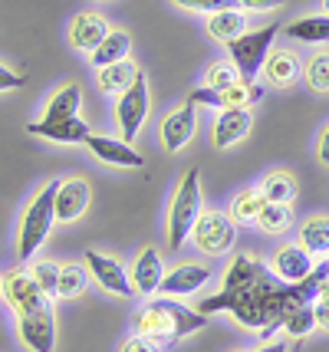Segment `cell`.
<instances>
[{"instance_id":"6da1fadb","label":"cell","mask_w":329,"mask_h":352,"mask_svg":"<svg viewBox=\"0 0 329 352\" xmlns=\"http://www.w3.org/2000/svg\"><path fill=\"white\" fill-rule=\"evenodd\" d=\"M326 276L329 263H319L306 280L286 283L253 254H237L220 280V290L201 300L198 309L204 316L207 313H231L244 329H257L264 336H273V329H283V320L297 307L316 303Z\"/></svg>"},{"instance_id":"7a4b0ae2","label":"cell","mask_w":329,"mask_h":352,"mask_svg":"<svg viewBox=\"0 0 329 352\" xmlns=\"http://www.w3.org/2000/svg\"><path fill=\"white\" fill-rule=\"evenodd\" d=\"M204 326H207V316H204L201 309L181 307V303H174L172 296L148 300V303L141 307L139 320H135L139 336L152 339L158 346H172V342L191 336V333H201Z\"/></svg>"},{"instance_id":"3957f363","label":"cell","mask_w":329,"mask_h":352,"mask_svg":"<svg viewBox=\"0 0 329 352\" xmlns=\"http://www.w3.org/2000/svg\"><path fill=\"white\" fill-rule=\"evenodd\" d=\"M56 191H60V182L43 184L33 201L27 204V211L20 217V237H16V257L27 263L36 257V250L47 244L49 230L56 224Z\"/></svg>"},{"instance_id":"277c9868","label":"cell","mask_w":329,"mask_h":352,"mask_svg":"<svg viewBox=\"0 0 329 352\" xmlns=\"http://www.w3.org/2000/svg\"><path fill=\"white\" fill-rule=\"evenodd\" d=\"M198 217H201V171L191 168L178 184L172 198V211H168V247L172 250L185 247V237H191Z\"/></svg>"},{"instance_id":"5b68a950","label":"cell","mask_w":329,"mask_h":352,"mask_svg":"<svg viewBox=\"0 0 329 352\" xmlns=\"http://www.w3.org/2000/svg\"><path fill=\"white\" fill-rule=\"evenodd\" d=\"M280 36V23H270L264 30H247L240 33L234 43H227L231 63L237 66V73L244 82H257V76L264 73L266 56L273 53V40Z\"/></svg>"},{"instance_id":"8992f818","label":"cell","mask_w":329,"mask_h":352,"mask_svg":"<svg viewBox=\"0 0 329 352\" xmlns=\"http://www.w3.org/2000/svg\"><path fill=\"white\" fill-rule=\"evenodd\" d=\"M191 237H194V247L201 254L224 257L237 244V224H234V217L224 214V211H201L198 224L191 230Z\"/></svg>"},{"instance_id":"52a82bcc","label":"cell","mask_w":329,"mask_h":352,"mask_svg":"<svg viewBox=\"0 0 329 352\" xmlns=\"http://www.w3.org/2000/svg\"><path fill=\"white\" fill-rule=\"evenodd\" d=\"M257 99H264V86L260 82H234V86H224V89H211V86H201L188 96L191 106H207V109H247L253 106Z\"/></svg>"},{"instance_id":"ba28073f","label":"cell","mask_w":329,"mask_h":352,"mask_svg":"<svg viewBox=\"0 0 329 352\" xmlns=\"http://www.w3.org/2000/svg\"><path fill=\"white\" fill-rule=\"evenodd\" d=\"M148 109H152V102H148V79H145V73H139L135 82L119 96V106H115V122H119L122 138L139 135L145 119H148Z\"/></svg>"},{"instance_id":"9c48e42d","label":"cell","mask_w":329,"mask_h":352,"mask_svg":"<svg viewBox=\"0 0 329 352\" xmlns=\"http://www.w3.org/2000/svg\"><path fill=\"white\" fill-rule=\"evenodd\" d=\"M0 287H3V300L14 307V313H23V309H43V307L53 303L47 293L40 290V283H36L33 270H27V267H16V270H10V274H3Z\"/></svg>"},{"instance_id":"30bf717a","label":"cell","mask_w":329,"mask_h":352,"mask_svg":"<svg viewBox=\"0 0 329 352\" xmlns=\"http://www.w3.org/2000/svg\"><path fill=\"white\" fill-rule=\"evenodd\" d=\"M16 333L30 352H53L56 346V322H53V307L43 309H23L16 313Z\"/></svg>"},{"instance_id":"8fae6325","label":"cell","mask_w":329,"mask_h":352,"mask_svg":"<svg viewBox=\"0 0 329 352\" xmlns=\"http://www.w3.org/2000/svg\"><path fill=\"white\" fill-rule=\"evenodd\" d=\"M86 267H89V276H93L106 293H115V296H122V300H128V296L135 293L132 276L122 270V263L115 261V257H106V254H99V250H86Z\"/></svg>"},{"instance_id":"7c38bea8","label":"cell","mask_w":329,"mask_h":352,"mask_svg":"<svg viewBox=\"0 0 329 352\" xmlns=\"http://www.w3.org/2000/svg\"><path fill=\"white\" fill-rule=\"evenodd\" d=\"M316 267H319L316 257L303 244H283L280 250L273 254V261H270V270L280 276V280H286V283H299V280H306Z\"/></svg>"},{"instance_id":"4fadbf2b","label":"cell","mask_w":329,"mask_h":352,"mask_svg":"<svg viewBox=\"0 0 329 352\" xmlns=\"http://www.w3.org/2000/svg\"><path fill=\"white\" fill-rule=\"evenodd\" d=\"M194 129H198V106L185 102L174 112H168L165 122H161V145H165V152H181L191 142Z\"/></svg>"},{"instance_id":"5bb4252c","label":"cell","mask_w":329,"mask_h":352,"mask_svg":"<svg viewBox=\"0 0 329 352\" xmlns=\"http://www.w3.org/2000/svg\"><path fill=\"white\" fill-rule=\"evenodd\" d=\"M89 152L93 158L106 162V165H115V168H141L145 158H141L128 142H119V138H109V135H89L86 138Z\"/></svg>"},{"instance_id":"9a60e30c","label":"cell","mask_w":329,"mask_h":352,"mask_svg":"<svg viewBox=\"0 0 329 352\" xmlns=\"http://www.w3.org/2000/svg\"><path fill=\"white\" fill-rule=\"evenodd\" d=\"M86 208H89V184H86V178L60 182V191H56V221L69 224V221L86 214Z\"/></svg>"},{"instance_id":"2e32d148","label":"cell","mask_w":329,"mask_h":352,"mask_svg":"<svg viewBox=\"0 0 329 352\" xmlns=\"http://www.w3.org/2000/svg\"><path fill=\"white\" fill-rule=\"evenodd\" d=\"M207 280H211L207 267H201V263H181V267H174L172 274H165L158 293L161 296H188V293L201 290Z\"/></svg>"},{"instance_id":"e0dca14e","label":"cell","mask_w":329,"mask_h":352,"mask_svg":"<svg viewBox=\"0 0 329 352\" xmlns=\"http://www.w3.org/2000/svg\"><path fill=\"white\" fill-rule=\"evenodd\" d=\"M253 125V116L251 109H224L218 116V122H214V148H231V145H237L240 138L251 132Z\"/></svg>"},{"instance_id":"ac0fdd59","label":"cell","mask_w":329,"mask_h":352,"mask_svg":"<svg viewBox=\"0 0 329 352\" xmlns=\"http://www.w3.org/2000/svg\"><path fill=\"white\" fill-rule=\"evenodd\" d=\"M30 135H40V138H49V142H60V145H79L86 138L93 135V129L82 122V119H63V122H30L27 125Z\"/></svg>"},{"instance_id":"d6986e66","label":"cell","mask_w":329,"mask_h":352,"mask_svg":"<svg viewBox=\"0 0 329 352\" xmlns=\"http://www.w3.org/2000/svg\"><path fill=\"white\" fill-rule=\"evenodd\" d=\"M161 280H165V263H161L155 247H145L139 254V261H135V267H132V287L141 296H152V293H158Z\"/></svg>"},{"instance_id":"ffe728a7","label":"cell","mask_w":329,"mask_h":352,"mask_svg":"<svg viewBox=\"0 0 329 352\" xmlns=\"http://www.w3.org/2000/svg\"><path fill=\"white\" fill-rule=\"evenodd\" d=\"M109 23L99 14H79L73 23H69V43L82 50V53H95V46L109 36Z\"/></svg>"},{"instance_id":"44dd1931","label":"cell","mask_w":329,"mask_h":352,"mask_svg":"<svg viewBox=\"0 0 329 352\" xmlns=\"http://www.w3.org/2000/svg\"><path fill=\"white\" fill-rule=\"evenodd\" d=\"M303 73V66L299 60L290 53V50H273L264 63V79L270 86H277V89H286V86H293Z\"/></svg>"},{"instance_id":"7402d4cb","label":"cell","mask_w":329,"mask_h":352,"mask_svg":"<svg viewBox=\"0 0 329 352\" xmlns=\"http://www.w3.org/2000/svg\"><path fill=\"white\" fill-rule=\"evenodd\" d=\"M207 33L211 40L218 43H234L240 33H247V14L240 7H231V10H218V14H207Z\"/></svg>"},{"instance_id":"603a6c76","label":"cell","mask_w":329,"mask_h":352,"mask_svg":"<svg viewBox=\"0 0 329 352\" xmlns=\"http://www.w3.org/2000/svg\"><path fill=\"white\" fill-rule=\"evenodd\" d=\"M286 36L299 43H329V14H310L286 23Z\"/></svg>"},{"instance_id":"cb8c5ba5","label":"cell","mask_w":329,"mask_h":352,"mask_svg":"<svg viewBox=\"0 0 329 352\" xmlns=\"http://www.w3.org/2000/svg\"><path fill=\"white\" fill-rule=\"evenodd\" d=\"M141 69L135 66L132 60H122V63H112V66H102L99 69V89L109 92V96H122V92L135 82Z\"/></svg>"},{"instance_id":"d4e9b609","label":"cell","mask_w":329,"mask_h":352,"mask_svg":"<svg viewBox=\"0 0 329 352\" xmlns=\"http://www.w3.org/2000/svg\"><path fill=\"white\" fill-rule=\"evenodd\" d=\"M128 53H132V36H128L126 30H112L102 43L95 46V53H89V56H93L95 69H102V66H112V63L128 60Z\"/></svg>"},{"instance_id":"484cf974","label":"cell","mask_w":329,"mask_h":352,"mask_svg":"<svg viewBox=\"0 0 329 352\" xmlns=\"http://www.w3.org/2000/svg\"><path fill=\"white\" fill-rule=\"evenodd\" d=\"M79 102H82V92H79V86H76V82H66L63 89H60L47 102L43 122H63V119H76V116H79Z\"/></svg>"},{"instance_id":"4316f807","label":"cell","mask_w":329,"mask_h":352,"mask_svg":"<svg viewBox=\"0 0 329 352\" xmlns=\"http://www.w3.org/2000/svg\"><path fill=\"white\" fill-rule=\"evenodd\" d=\"M299 244L313 257H329V217H310L299 224Z\"/></svg>"},{"instance_id":"83f0119b","label":"cell","mask_w":329,"mask_h":352,"mask_svg":"<svg viewBox=\"0 0 329 352\" xmlns=\"http://www.w3.org/2000/svg\"><path fill=\"white\" fill-rule=\"evenodd\" d=\"M264 191L260 188H247V191H240L234 201H231V217H234V224H257V217L264 211Z\"/></svg>"},{"instance_id":"f1b7e54d","label":"cell","mask_w":329,"mask_h":352,"mask_svg":"<svg viewBox=\"0 0 329 352\" xmlns=\"http://www.w3.org/2000/svg\"><path fill=\"white\" fill-rule=\"evenodd\" d=\"M260 191H264V198L273 201V204H293V198H297V178L286 175V171H273V175L264 178Z\"/></svg>"},{"instance_id":"f546056e","label":"cell","mask_w":329,"mask_h":352,"mask_svg":"<svg viewBox=\"0 0 329 352\" xmlns=\"http://www.w3.org/2000/svg\"><path fill=\"white\" fill-rule=\"evenodd\" d=\"M290 221H293V211H290V204H273V201H266L260 217H257V228L264 230V234H283V230H290Z\"/></svg>"},{"instance_id":"4dcf8cb0","label":"cell","mask_w":329,"mask_h":352,"mask_svg":"<svg viewBox=\"0 0 329 352\" xmlns=\"http://www.w3.org/2000/svg\"><path fill=\"white\" fill-rule=\"evenodd\" d=\"M316 329V313H313V303H303V307H297L286 320H283V333L293 339H303L310 336Z\"/></svg>"},{"instance_id":"1f68e13d","label":"cell","mask_w":329,"mask_h":352,"mask_svg":"<svg viewBox=\"0 0 329 352\" xmlns=\"http://www.w3.org/2000/svg\"><path fill=\"white\" fill-rule=\"evenodd\" d=\"M303 79L310 82L313 92H326L329 96V53H313L303 66Z\"/></svg>"},{"instance_id":"d6a6232c","label":"cell","mask_w":329,"mask_h":352,"mask_svg":"<svg viewBox=\"0 0 329 352\" xmlns=\"http://www.w3.org/2000/svg\"><path fill=\"white\" fill-rule=\"evenodd\" d=\"M86 280H89V267H82V263L60 267V296H79L86 290Z\"/></svg>"},{"instance_id":"836d02e7","label":"cell","mask_w":329,"mask_h":352,"mask_svg":"<svg viewBox=\"0 0 329 352\" xmlns=\"http://www.w3.org/2000/svg\"><path fill=\"white\" fill-rule=\"evenodd\" d=\"M234 82H240V73H237V66L231 60L211 63L207 73H204V86H211V89H224V86H234Z\"/></svg>"},{"instance_id":"e575fe53","label":"cell","mask_w":329,"mask_h":352,"mask_svg":"<svg viewBox=\"0 0 329 352\" xmlns=\"http://www.w3.org/2000/svg\"><path fill=\"white\" fill-rule=\"evenodd\" d=\"M33 276H36L40 290L47 293L49 300H56V296H60V267H56V263H49V261L33 263Z\"/></svg>"},{"instance_id":"d590c367","label":"cell","mask_w":329,"mask_h":352,"mask_svg":"<svg viewBox=\"0 0 329 352\" xmlns=\"http://www.w3.org/2000/svg\"><path fill=\"white\" fill-rule=\"evenodd\" d=\"M185 10H198V14H218V10H231L237 7V0H172Z\"/></svg>"},{"instance_id":"8d00e7d4","label":"cell","mask_w":329,"mask_h":352,"mask_svg":"<svg viewBox=\"0 0 329 352\" xmlns=\"http://www.w3.org/2000/svg\"><path fill=\"white\" fill-rule=\"evenodd\" d=\"M119 352H158V346L152 342V339H145V336L135 333V336H128L126 342H122V349Z\"/></svg>"},{"instance_id":"74e56055","label":"cell","mask_w":329,"mask_h":352,"mask_svg":"<svg viewBox=\"0 0 329 352\" xmlns=\"http://www.w3.org/2000/svg\"><path fill=\"white\" fill-rule=\"evenodd\" d=\"M283 3H286V0H237L240 10H260V14H264V10H277Z\"/></svg>"},{"instance_id":"f35d334b","label":"cell","mask_w":329,"mask_h":352,"mask_svg":"<svg viewBox=\"0 0 329 352\" xmlns=\"http://www.w3.org/2000/svg\"><path fill=\"white\" fill-rule=\"evenodd\" d=\"M14 89H23V79L16 76L14 69L0 66V92H14Z\"/></svg>"},{"instance_id":"ab89813d","label":"cell","mask_w":329,"mask_h":352,"mask_svg":"<svg viewBox=\"0 0 329 352\" xmlns=\"http://www.w3.org/2000/svg\"><path fill=\"white\" fill-rule=\"evenodd\" d=\"M313 313H316V326L329 333V303H319V300H316V303H313Z\"/></svg>"},{"instance_id":"60d3db41","label":"cell","mask_w":329,"mask_h":352,"mask_svg":"<svg viewBox=\"0 0 329 352\" xmlns=\"http://www.w3.org/2000/svg\"><path fill=\"white\" fill-rule=\"evenodd\" d=\"M316 152H319V162L329 165V125L323 129V135H319V148H316Z\"/></svg>"},{"instance_id":"b9f144b4","label":"cell","mask_w":329,"mask_h":352,"mask_svg":"<svg viewBox=\"0 0 329 352\" xmlns=\"http://www.w3.org/2000/svg\"><path fill=\"white\" fill-rule=\"evenodd\" d=\"M257 352H286V342H270V346H260Z\"/></svg>"},{"instance_id":"7bdbcfd3","label":"cell","mask_w":329,"mask_h":352,"mask_svg":"<svg viewBox=\"0 0 329 352\" xmlns=\"http://www.w3.org/2000/svg\"><path fill=\"white\" fill-rule=\"evenodd\" d=\"M319 303H329V276L323 280V287H319V296H316Z\"/></svg>"},{"instance_id":"ee69618b","label":"cell","mask_w":329,"mask_h":352,"mask_svg":"<svg viewBox=\"0 0 329 352\" xmlns=\"http://www.w3.org/2000/svg\"><path fill=\"white\" fill-rule=\"evenodd\" d=\"M323 7H326V14H329V0H323Z\"/></svg>"},{"instance_id":"f6af8a7d","label":"cell","mask_w":329,"mask_h":352,"mask_svg":"<svg viewBox=\"0 0 329 352\" xmlns=\"http://www.w3.org/2000/svg\"><path fill=\"white\" fill-rule=\"evenodd\" d=\"M0 296H3V287H0Z\"/></svg>"},{"instance_id":"bcb514c9","label":"cell","mask_w":329,"mask_h":352,"mask_svg":"<svg viewBox=\"0 0 329 352\" xmlns=\"http://www.w3.org/2000/svg\"><path fill=\"white\" fill-rule=\"evenodd\" d=\"M326 263H329V261H326Z\"/></svg>"}]
</instances>
